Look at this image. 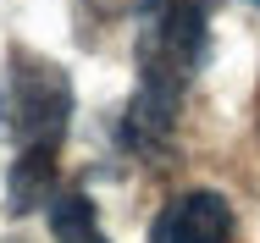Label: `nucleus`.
Wrapping results in <instances>:
<instances>
[{"mask_svg": "<svg viewBox=\"0 0 260 243\" xmlns=\"http://www.w3.org/2000/svg\"><path fill=\"white\" fill-rule=\"evenodd\" d=\"M67 116H72V83L67 72L45 61V55H28V50H11V72L0 83V127L17 149H55L67 133Z\"/></svg>", "mask_w": 260, "mask_h": 243, "instance_id": "nucleus-1", "label": "nucleus"}, {"mask_svg": "<svg viewBox=\"0 0 260 243\" xmlns=\"http://www.w3.org/2000/svg\"><path fill=\"white\" fill-rule=\"evenodd\" d=\"M133 55H139V83L144 89L183 94L188 78L205 66V55H210L205 6L200 0H160L155 11H144V28H139Z\"/></svg>", "mask_w": 260, "mask_h": 243, "instance_id": "nucleus-2", "label": "nucleus"}, {"mask_svg": "<svg viewBox=\"0 0 260 243\" xmlns=\"http://www.w3.org/2000/svg\"><path fill=\"white\" fill-rule=\"evenodd\" d=\"M233 238V204L216 188H188V194L166 199L155 221H150V243H227Z\"/></svg>", "mask_w": 260, "mask_h": 243, "instance_id": "nucleus-3", "label": "nucleus"}, {"mask_svg": "<svg viewBox=\"0 0 260 243\" xmlns=\"http://www.w3.org/2000/svg\"><path fill=\"white\" fill-rule=\"evenodd\" d=\"M177 105H183V94L139 83V94L127 99V111H122V144L139 149V155H166L172 133H177Z\"/></svg>", "mask_w": 260, "mask_h": 243, "instance_id": "nucleus-4", "label": "nucleus"}, {"mask_svg": "<svg viewBox=\"0 0 260 243\" xmlns=\"http://www.w3.org/2000/svg\"><path fill=\"white\" fill-rule=\"evenodd\" d=\"M55 194V149H17L11 177H6V210L11 216H34Z\"/></svg>", "mask_w": 260, "mask_h": 243, "instance_id": "nucleus-5", "label": "nucleus"}, {"mask_svg": "<svg viewBox=\"0 0 260 243\" xmlns=\"http://www.w3.org/2000/svg\"><path fill=\"white\" fill-rule=\"evenodd\" d=\"M50 232L55 243H111L94 216V199L83 194H50Z\"/></svg>", "mask_w": 260, "mask_h": 243, "instance_id": "nucleus-6", "label": "nucleus"}, {"mask_svg": "<svg viewBox=\"0 0 260 243\" xmlns=\"http://www.w3.org/2000/svg\"><path fill=\"white\" fill-rule=\"evenodd\" d=\"M160 0H94V11H100V17H127V11H133V17H144V11H155Z\"/></svg>", "mask_w": 260, "mask_h": 243, "instance_id": "nucleus-7", "label": "nucleus"}, {"mask_svg": "<svg viewBox=\"0 0 260 243\" xmlns=\"http://www.w3.org/2000/svg\"><path fill=\"white\" fill-rule=\"evenodd\" d=\"M244 6H260V0H244Z\"/></svg>", "mask_w": 260, "mask_h": 243, "instance_id": "nucleus-8", "label": "nucleus"}]
</instances>
